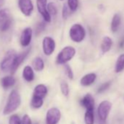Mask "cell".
<instances>
[{
	"label": "cell",
	"mask_w": 124,
	"mask_h": 124,
	"mask_svg": "<svg viewBox=\"0 0 124 124\" xmlns=\"http://www.w3.org/2000/svg\"><path fill=\"white\" fill-rule=\"evenodd\" d=\"M110 85H111V82H110V81L104 83L103 84H101V85L99 87V88H98V90H97V93H103L104 91H105L106 90H107V89L109 88Z\"/></svg>",
	"instance_id": "29"
},
{
	"label": "cell",
	"mask_w": 124,
	"mask_h": 124,
	"mask_svg": "<svg viewBox=\"0 0 124 124\" xmlns=\"http://www.w3.org/2000/svg\"><path fill=\"white\" fill-rule=\"evenodd\" d=\"M94 109H87L85 113V124H94Z\"/></svg>",
	"instance_id": "22"
},
{
	"label": "cell",
	"mask_w": 124,
	"mask_h": 124,
	"mask_svg": "<svg viewBox=\"0 0 124 124\" xmlns=\"http://www.w3.org/2000/svg\"><path fill=\"white\" fill-rule=\"evenodd\" d=\"M30 51V48H29L28 50H26V51L18 54V55H16L15 59H14V61H13V67H12V69H11V73H15L16 71L17 70V69L20 67V65L23 63V61L26 59V56L28 55Z\"/></svg>",
	"instance_id": "11"
},
{
	"label": "cell",
	"mask_w": 124,
	"mask_h": 124,
	"mask_svg": "<svg viewBox=\"0 0 124 124\" xmlns=\"http://www.w3.org/2000/svg\"><path fill=\"white\" fill-rule=\"evenodd\" d=\"M55 48V42L50 37H45L42 40V49L45 55H50L53 53Z\"/></svg>",
	"instance_id": "9"
},
{
	"label": "cell",
	"mask_w": 124,
	"mask_h": 124,
	"mask_svg": "<svg viewBox=\"0 0 124 124\" xmlns=\"http://www.w3.org/2000/svg\"><path fill=\"white\" fill-rule=\"evenodd\" d=\"M119 47L120 48H123L124 47V37H123L119 42Z\"/></svg>",
	"instance_id": "33"
},
{
	"label": "cell",
	"mask_w": 124,
	"mask_h": 124,
	"mask_svg": "<svg viewBox=\"0 0 124 124\" xmlns=\"http://www.w3.org/2000/svg\"><path fill=\"white\" fill-rule=\"evenodd\" d=\"M12 24V18L10 11L7 9L0 10V31H8Z\"/></svg>",
	"instance_id": "5"
},
{
	"label": "cell",
	"mask_w": 124,
	"mask_h": 124,
	"mask_svg": "<svg viewBox=\"0 0 124 124\" xmlns=\"http://www.w3.org/2000/svg\"><path fill=\"white\" fill-rule=\"evenodd\" d=\"M32 66L34 70L37 72H41L45 67V64L43 60L40 57H36L32 61Z\"/></svg>",
	"instance_id": "20"
},
{
	"label": "cell",
	"mask_w": 124,
	"mask_h": 124,
	"mask_svg": "<svg viewBox=\"0 0 124 124\" xmlns=\"http://www.w3.org/2000/svg\"><path fill=\"white\" fill-rule=\"evenodd\" d=\"M9 124H21V120L18 115H13L9 119Z\"/></svg>",
	"instance_id": "28"
},
{
	"label": "cell",
	"mask_w": 124,
	"mask_h": 124,
	"mask_svg": "<svg viewBox=\"0 0 124 124\" xmlns=\"http://www.w3.org/2000/svg\"><path fill=\"white\" fill-rule=\"evenodd\" d=\"M121 23V17L119 14L116 13L113 16L111 21V31L113 33H115L119 29V27Z\"/></svg>",
	"instance_id": "18"
},
{
	"label": "cell",
	"mask_w": 124,
	"mask_h": 124,
	"mask_svg": "<svg viewBox=\"0 0 124 124\" xmlns=\"http://www.w3.org/2000/svg\"><path fill=\"white\" fill-rule=\"evenodd\" d=\"M76 50L72 46H67L61 50L56 58V64H64L70 61L75 55Z\"/></svg>",
	"instance_id": "2"
},
{
	"label": "cell",
	"mask_w": 124,
	"mask_h": 124,
	"mask_svg": "<svg viewBox=\"0 0 124 124\" xmlns=\"http://www.w3.org/2000/svg\"><path fill=\"white\" fill-rule=\"evenodd\" d=\"M67 5L71 12H75L78 8V0H67Z\"/></svg>",
	"instance_id": "24"
},
{
	"label": "cell",
	"mask_w": 124,
	"mask_h": 124,
	"mask_svg": "<svg viewBox=\"0 0 124 124\" xmlns=\"http://www.w3.org/2000/svg\"><path fill=\"white\" fill-rule=\"evenodd\" d=\"M16 84V79L13 76H6L2 78L1 85L5 89L10 88Z\"/></svg>",
	"instance_id": "19"
},
{
	"label": "cell",
	"mask_w": 124,
	"mask_h": 124,
	"mask_svg": "<svg viewBox=\"0 0 124 124\" xmlns=\"http://www.w3.org/2000/svg\"><path fill=\"white\" fill-rule=\"evenodd\" d=\"M18 7L21 13L26 17L31 16L34 10L31 0H18Z\"/></svg>",
	"instance_id": "8"
},
{
	"label": "cell",
	"mask_w": 124,
	"mask_h": 124,
	"mask_svg": "<svg viewBox=\"0 0 124 124\" xmlns=\"http://www.w3.org/2000/svg\"><path fill=\"white\" fill-rule=\"evenodd\" d=\"M124 70V53L120 55L116 61L115 71L116 73H119Z\"/></svg>",
	"instance_id": "21"
},
{
	"label": "cell",
	"mask_w": 124,
	"mask_h": 124,
	"mask_svg": "<svg viewBox=\"0 0 124 124\" xmlns=\"http://www.w3.org/2000/svg\"><path fill=\"white\" fill-rule=\"evenodd\" d=\"M21 103V98L19 93L16 90L12 91L8 97V102L3 109V114L7 115L15 112L20 107Z\"/></svg>",
	"instance_id": "1"
},
{
	"label": "cell",
	"mask_w": 124,
	"mask_h": 124,
	"mask_svg": "<svg viewBox=\"0 0 124 124\" xmlns=\"http://www.w3.org/2000/svg\"><path fill=\"white\" fill-rule=\"evenodd\" d=\"M21 124H31V120L28 115H23L21 120Z\"/></svg>",
	"instance_id": "32"
},
{
	"label": "cell",
	"mask_w": 124,
	"mask_h": 124,
	"mask_svg": "<svg viewBox=\"0 0 124 124\" xmlns=\"http://www.w3.org/2000/svg\"><path fill=\"white\" fill-rule=\"evenodd\" d=\"M47 0H37V8L39 13L45 22L50 23L51 21V16L47 12Z\"/></svg>",
	"instance_id": "10"
},
{
	"label": "cell",
	"mask_w": 124,
	"mask_h": 124,
	"mask_svg": "<svg viewBox=\"0 0 124 124\" xmlns=\"http://www.w3.org/2000/svg\"><path fill=\"white\" fill-rule=\"evenodd\" d=\"M43 102H44L43 99L32 96L31 101V106L34 109H39L43 105Z\"/></svg>",
	"instance_id": "23"
},
{
	"label": "cell",
	"mask_w": 124,
	"mask_h": 124,
	"mask_svg": "<svg viewBox=\"0 0 124 124\" xmlns=\"http://www.w3.org/2000/svg\"><path fill=\"white\" fill-rule=\"evenodd\" d=\"M112 39L109 37H104L101 43V50L103 53H106L110 50L112 46Z\"/></svg>",
	"instance_id": "16"
},
{
	"label": "cell",
	"mask_w": 124,
	"mask_h": 124,
	"mask_svg": "<svg viewBox=\"0 0 124 124\" xmlns=\"http://www.w3.org/2000/svg\"><path fill=\"white\" fill-rule=\"evenodd\" d=\"M65 71H66V74H67V77L70 79L72 80L74 78V74H73V72L72 70V68L68 64H66V66H65Z\"/></svg>",
	"instance_id": "30"
},
{
	"label": "cell",
	"mask_w": 124,
	"mask_h": 124,
	"mask_svg": "<svg viewBox=\"0 0 124 124\" xmlns=\"http://www.w3.org/2000/svg\"><path fill=\"white\" fill-rule=\"evenodd\" d=\"M47 12L50 16H55L57 14V12H58L56 5H55V3H53V2H50L47 4Z\"/></svg>",
	"instance_id": "25"
},
{
	"label": "cell",
	"mask_w": 124,
	"mask_h": 124,
	"mask_svg": "<svg viewBox=\"0 0 124 124\" xmlns=\"http://www.w3.org/2000/svg\"><path fill=\"white\" fill-rule=\"evenodd\" d=\"M96 79V75L95 73H89L84 75L80 80V85L83 86H89L92 85Z\"/></svg>",
	"instance_id": "15"
},
{
	"label": "cell",
	"mask_w": 124,
	"mask_h": 124,
	"mask_svg": "<svg viewBox=\"0 0 124 124\" xmlns=\"http://www.w3.org/2000/svg\"><path fill=\"white\" fill-rule=\"evenodd\" d=\"M60 88H61V93H63L64 96H67L69 95L70 93V88H69V85L67 84V82L65 81H62L60 84Z\"/></svg>",
	"instance_id": "26"
},
{
	"label": "cell",
	"mask_w": 124,
	"mask_h": 124,
	"mask_svg": "<svg viewBox=\"0 0 124 124\" xmlns=\"http://www.w3.org/2000/svg\"><path fill=\"white\" fill-rule=\"evenodd\" d=\"M112 103L107 100L103 101L99 104L97 112H98V116L101 121L104 122L107 120L109 113L112 109Z\"/></svg>",
	"instance_id": "6"
},
{
	"label": "cell",
	"mask_w": 124,
	"mask_h": 124,
	"mask_svg": "<svg viewBox=\"0 0 124 124\" xmlns=\"http://www.w3.org/2000/svg\"><path fill=\"white\" fill-rule=\"evenodd\" d=\"M32 38V29L30 27H27L23 29L21 33L20 42L23 47H27L29 45Z\"/></svg>",
	"instance_id": "12"
},
{
	"label": "cell",
	"mask_w": 124,
	"mask_h": 124,
	"mask_svg": "<svg viewBox=\"0 0 124 124\" xmlns=\"http://www.w3.org/2000/svg\"><path fill=\"white\" fill-rule=\"evenodd\" d=\"M5 5V0H0V9H1Z\"/></svg>",
	"instance_id": "34"
},
{
	"label": "cell",
	"mask_w": 124,
	"mask_h": 124,
	"mask_svg": "<svg viewBox=\"0 0 124 124\" xmlns=\"http://www.w3.org/2000/svg\"><path fill=\"white\" fill-rule=\"evenodd\" d=\"M45 23L44 22L39 23L37 25V26L36 27V33H37V34H39V33H41L45 29Z\"/></svg>",
	"instance_id": "31"
},
{
	"label": "cell",
	"mask_w": 124,
	"mask_h": 124,
	"mask_svg": "<svg viewBox=\"0 0 124 124\" xmlns=\"http://www.w3.org/2000/svg\"><path fill=\"white\" fill-rule=\"evenodd\" d=\"M23 78L27 82H31L34 79V73L33 69L30 66L24 67L23 71Z\"/></svg>",
	"instance_id": "17"
},
{
	"label": "cell",
	"mask_w": 124,
	"mask_h": 124,
	"mask_svg": "<svg viewBox=\"0 0 124 124\" xmlns=\"http://www.w3.org/2000/svg\"><path fill=\"white\" fill-rule=\"evenodd\" d=\"M70 13H71V11L70 10L67 5L64 4V6H63V9H62V17H63V18L64 20H66V19L68 18Z\"/></svg>",
	"instance_id": "27"
},
{
	"label": "cell",
	"mask_w": 124,
	"mask_h": 124,
	"mask_svg": "<svg viewBox=\"0 0 124 124\" xmlns=\"http://www.w3.org/2000/svg\"><path fill=\"white\" fill-rule=\"evenodd\" d=\"M80 104L82 106H83L86 109V110L87 109H94L95 101H94L93 97L90 93H87L81 99Z\"/></svg>",
	"instance_id": "13"
},
{
	"label": "cell",
	"mask_w": 124,
	"mask_h": 124,
	"mask_svg": "<svg viewBox=\"0 0 124 124\" xmlns=\"http://www.w3.org/2000/svg\"><path fill=\"white\" fill-rule=\"evenodd\" d=\"M47 93V88L45 85L39 84L37 85L34 90L33 96L36 98H39L43 99Z\"/></svg>",
	"instance_id": "14"
},
{
	"label": "cell",
	"mask_w": 124,
	"mask_h": 124,
	"mask_svg": "<svg viewBox=\"0 0 124 124\" xmlns=\"http://www.w3.org/2000/svg\"><path fill=\"white\" fill-rule=\"evenodd\" d=\"M16 55L17 54L16 51L13 50H10L6 53L2 61L1 62V69L3 72L11 71L13 61Z\"/></svg>",
	"instance_id": "4"
},
{
	"label": "cell",
	"mask_w": 124,
	"mask_h": 124,
	"mask_svg": "<svg viewBox=\"0 0 124 124\" xmlns=\"http://www.w3.org/2000/svg\"><path fill=\"white\" fill-rule=\"evenodd\" d=\"M85 35L86 32L84 27L79 23L72 25L70 29V37L75 42H81L85 39Z\"/></svg>",
	"instance_id": "3"
},
{
	"label": "cell",
	"mask_w": 124,
	"mask_h": 124,
	"mask_svg": "<svg viewBox=\"0 0 124 124\" xmlns=\"http://www.w3.org/2000/svg\"><path fill=\"white\" fill-rule=\"evenodd\" d=\"M61 1H63V0H61Z\"/></svg>",
	"instance_id": "35"
},
{
	"label": "cell",
	"mask_w": 124,
	"mask_h": 124,
	"mask_svg": "<svg viewBox=\"0 0 124 124\" xmlns=\"http://www.w3.org/2000/svg\"><path fill=\"white\" fill-rule=\"evenodd\" d=\"M61 119V112L56 107L49 109L46 113V124H57Z\"/></svg>",
	"instance_id": "7"
}]
</instances>
